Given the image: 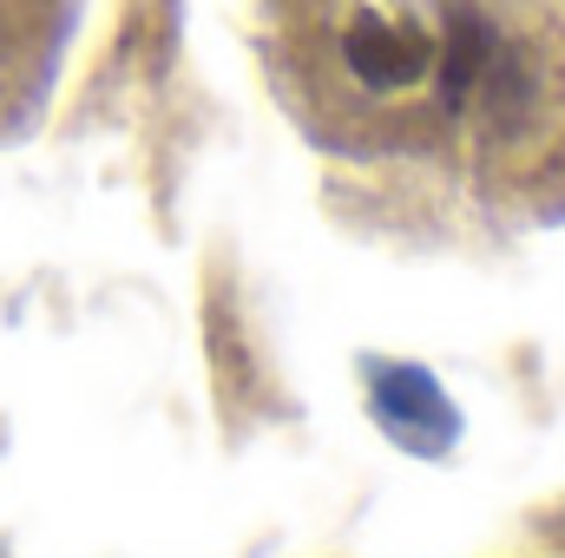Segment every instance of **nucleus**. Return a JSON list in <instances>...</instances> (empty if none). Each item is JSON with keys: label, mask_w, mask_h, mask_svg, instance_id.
I'll list each match as a JSON object with an SVG mask.
<instances>
[{"label": "nucleus", "mask_w": 565, "mask_h": 558, "mask_svg": "<svg viewBox=\"0 0 565 558\" xmlns=\"http://www.w3.org/2000/svg\"><path fill=\"white\" fill-rule=\"evenodd\" d=\"M369 401H375V420L415 447V453H447L454 447V401L440 395V382L427 368H402V362H369Z\"/></svg>", "instance_id": "obj_1"}, {"label": "nucleus", "mask_w": 565, "mask_h": 558, "mask_svg": "<svg viewBox=\"0 0 565 558\" xmlns=\"http://www.w3.org/2000/svg\"><path fill=\"white\" fill-rule=\"evenodd\" d=\"M26 0H0V93L13 86V73L26 66Z\"/></svg>", "instance_id": "obj_2"}]
</instances>
